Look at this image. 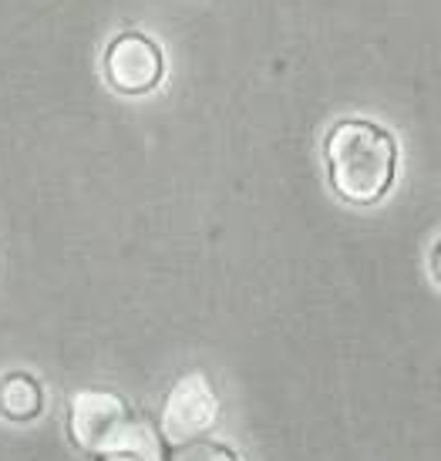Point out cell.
I'll list each match as a JSON object with an SVG mask.
<instances>
[{"label":"cell","mask_w":441,"mask_h":461,"mask_svg":"<svg viewBox=\"0 0 441 461\" xmlns=\"http://www.w3.org/2000/svg\"><path fill=\"white\" fill-rule=\"evenodd\" d=\"M142 418H135L129 401L115 391H102V387H85L75 391L68 401V435L88 455H108L118 445H125Z\"/></svg>","instance_id":"cell-2"},{"label":"cell","mask_w":441,"mask_h":461,"mask_svg":"<svg viewBox=\"0 0 441 461\" xmlns=\"http://www.w3.org/2000/svg\"><path fill=\"white\" fill-rule=\"evenodd\" d=\"M169 461H239L233 448H226L220 441L209 438H195L185 445H176V451H169Z\"/></svg>","instance_id":"cell-7"},{"label":"cell","mask_w":441,"mask_h":461,"mask_svg":"<svg viewBox=\"0 0 441 461\" xmlns=\"http://www.w3.org/2000/svg\"><path fill=\"white\" fill-rule=\"evenodd\" d=\"M330 189L351 205L384 199L398 172V141L388 129L364 118L338 122L324 145Z\"/></svg>","instance_id":"cell-1"},{"label":"cell","mask_w":441,"mask_h":461,"mask_svg":"<svg viewBox=\"0 0 441 461\" xmlns=\"http://www.w3.org/2000/svg\"><path fill=\"white\" fill-rule=\"evenodd\" d=\"M431 273H435V280L441 283V243L435 246V253H431Z\"/></svg>","instance_id":"cell-8"},{"label":"cell","mask_w":441,"mask_h":461,"mask_svg":"<svg viewBox=\"0 0 441 461\" xmlns=\"http://www.w3.org/2000/svg\"><path fill=\"white\" fill-rule=\"evenodd\" d=\"M44 411V391L31 374L14 371L0 377V414L7 421H34Z\"/></svg>","instance_id":"cell-5"},{"label":"cell","mask_w":441,"mask_h":461,"mask_svg":"<svg viewBox=\"0 0 441 461\" xmlns=\"http://www.w3.org/2000/svg\"><path fill=\"white\" fill-rule=\"evenodd\" d=\"M98 461H169L162 428L142 418L139 428H135V435H131L125 445H118V448L108 451V455H98Z\"/></svg>","instance_id":"cell-6"},{"label":"cell","mask_w":441,"mask_h":461,"mask_svg":"<svg viewBox=\"0 0 441 461\" xmlns=\"http://www.w3.org/2000/svg\"><path fill=\"white\" fill-rule=\"evenodd\" d=\"M220 421V397L206 381V374H185L172 384L162 404V438L169 445H185L206 438L212 424Z\"/></svg>","instance_id":"cell-3"},{"label":"cell","mask_w":441,"mask_h":461,"mask_svg":"<svg viewBox=\"0 0 441 461\" xmlns=\"http://www.w3.org/2000/svg\"><path fill=\"white\" fill-rule=\"evenodd\" d=\"M166 77V54L152 38L125 31L118 34L108 51H104V81L118 91V95H148L156 91Z\"/></svg>","instance_id":"cell-4"}]
</instances>
